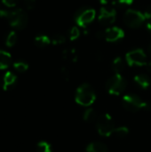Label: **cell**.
Segmentation results:
<instances>
[{"mask_svg": "<svg viewBox=\"0 0 151 152\" xmlns=\"http://www.w3.org/2000/svg\"><path fill=\"white\" fill-rule=\"evenodd\" d=\"M125 61L131 67L145 66L147 61V54L142 49H134L128 52L125 55Z\"/></svg>", "mask_w": 151, "mask_h": 152, "instance_id": "obj_7", "label": "cell"}, {"mask_svg": "<svg viewBox=\"0 0 151 152\" xmlns=\"http://www.w3.org/2000/svg\"><path fill=\"white\" fill-rule=\"evenodd\" d=\"M96 128L100 135L103 137L110 136L112 134H114L116 129L112 117L108 113H104L100 116L96 121Z\"/></svg>", "mask_w": 151, "mask_h": 152, "instance_id": "obj_4", "label": "cell"}, {"mask_svg": "<svg viewBox=\"0 0 151 152\" xmlns=\"http://www.w3.org/2000/svg\"><path fill=\"white\" fill-rule=\"evenodd\" d=\"M66 42V37L61 34H55L51 37V44L54 45H62Z\"/></svg>", "mask_w": 151, "mask_h": 152, "instance_id": "obj_22", "label": "cell"}, {"mask_svg": "<svg viewBox=\"0 0 151 152\" xmlns=\"http://www.w3.org/2000/svg\"><path fill=\"white\" fill-rule=\"evenodd\" d=\"M109 1H110V0H99V2H100L101 4H103V5L108 4L109 3Z\"/></svg>", "mask_w": 151, "mask_h": 152, "instance_id": "obj_33", "label": "cell"}, {"mask_svg": "<svg viewBox=\"0 0 151 152\" xmlns=\"http://www.w3.org/2000/svg\"><path fill=\"white\" fill-rule=\"evenodd\" d=\"M147 28H148V30L151 33V20L148 22V24H147Z\"/></svg>", "mask_w": 151, "mask_h": 152, "instance_id": "obj_34", "label": "cell"}, {"mask_svg": "<svg viewBox=\"0 0 151 152\" xmlns=\"http://www.w3.org/2000/svg\"><path fill=\"white\" fill-rule=\"evenodd\" d=\"M13 68H14V69L16 71L22 73V72H25V71L28 70V64L27 62L23 61H15L13 63Z\"/></svg>", "mask_w": 151, "mask_h": 152, "instance_id": "obj_20", "label": "cell"}, {"mask_svg": "<svg viewBox=\"0 0 151 152\" xmlns=\"http://www.w3.org/2000/svg\"><path fill=\"white\" fill-rule=\"evenodd\" d=\"M24 4L27 9L32 10L36 5V0H24Z\"/></svg>", "mask_w": 151, "mask_h": 152, "instance_id": "obj_29", "label": "cell"}, {"mask_svg": "<svg viewBox=\"0 0 151 152\" xmlns=\"http://www.w3.org/2000/svg\"><path fill=\"white\" fill-rule=\"evenodd\" d=\"M96 100V93L93 86L87 83L80 85L75 94V101L83 107H89L94 103Z\"/></svg>", "mask_w": 151, "mask_h": 152, "instance_id": "obj_1", "label": "cell"}, {"mask_svg": "<svg viewBox=\"0 0 151 152\" xmlns=\"http://www.w3.org/2000/svg\"><path fill=\"white\" fill-rule=\"evenodd\" d=\"M7 20L12 28L16 30H22L26 28L28 21V17L26 12L21 8H17L10 11Z\"/></svg>", "mask_w": 151, "mask_h": 152, "instance_id": "obj_3", "label": "cell"}, {"mask_svg": "<svg viewBox=\"0 0 151 152\" xmlns=\"http://www.w3.org/2000/svg\"><path fill=\"white\" fill-rule=\"evenodd\" d=\"M80 36V30L77 27H72L70 28V29L68 32V37L69 38V40L74 41L77 40Z\"/></svg>", "mask_w": 151, "mask_h": 152, "instance_id": "obj_23", "label": "cell"}, {"mask_svg": "<svg viewBox=\"0 0 151 152\" xmlns=\"http://www.w3.org/2000/svg\"><path fill=\"white\" fill-rule=\"evenodd\" d=\"M143 15H144V17H145L146 20H151V5L149 6V7H147L144 10Z\"/></svg>", "mask_w": 151, "mask_h": 152, "instance_id": "obj_30", "label": "cell"}, {"mask_svg": "<svg viewBox=\"0 0 151 152\" xmlns=\"http://www.w3.org/2000/svg\"><path fill=\"white\" fill-rule=\"evenodd\" d=\"M145 67H146V69H147L149 72H150L151 73V61H148V62L146 63Z\"/></svg>", "mask_w": 151, "mask_h": 152, "instance_id": "obj_32", "label": "cell"}, {"mask_svg": "<svg viewBox=\"0 0 151 152\" xmlns=\"http://www.w3.org/2000/svg\"><path fill=\"white\" fill-rule=\"evenodd\" d=\"M12 63L11 54L4 50H0V69H7Z\"/></svg>", "mask_w": 151, "mask_h": 152, "instance_id": "obj_15", "label": "cell"}, {"mask_svg": "<svg viewBox=\"0 0 151 152\" xmlns=\"http://www.w3.org/2000/svg\"><path fill=\"white\" fill-rule=\"evenodd\" d=\"M62 59L68 62H77L78 60V54L74 48H67L62 51Z\"/></svg>", "mask_w": 151, "mask_h": 152, "instance_id": "obj_12", "label": "cell"}, {"mask_svg": "<svg viewBox=\"0 0 151 152\" xmlns=\"http://www.w3.org/2000/svg\"><path fill=\"white\" fill-rule=\"evenodd\" d=\"M96 37L97 38H101V39H102V38H104V31H98L97 33H96Z\"/></svg>", "mask_w": 151, "mask_h": 152, "instance_id": "obj_31", "label": "cell"}, {"mask_svg": "<svg viewBox=\"0 0 151 152\" xmlns=\"http://www.w3.org/2000/svg\"><path fill=\"white\" fill-rule=\"evenodd\" d=\"M149 51H150V53H151V44L150 45V46H149Z\"/></svg>", "mask_w": 151, "mask_h": 152, "instance_id": "obj_35", "label": "cell"}, {"mask_svg": "<svg viewBox=\"0 0 151 152\" xmlns=\"http://www.w3.org/2000/svg\"><path fill=\"white\" fill-rule=\"evenodd\" d=\"M96 12L93 9L89 7H83L77 10L75 13V21L76 23L81 27L85 28L93 20H94Z\"/></svg>", "mask_w": 151, "mask_h": 152, "instance_id": "obj_6", "label": "cell"}, {"mask_svg": "<svg viewBox=\"0 0 151 152\" xmlns=\"http://www.w3.org/2000/svg\"><path fill=\"white\" fill-rule=\"evenodd\" d=\"M19 3V0H2V4L6 8H14Z\"/></svg>", "mask_w": 151, "mask_h": 152, "instance_id": "obj_26", "label": "cell"}, {"mask_svg": "<svg viewBox=\"0 0 151 152\" xmlns=\"http://www.w3.org/2000/svg\"><path fill=\"white\" fill-rule=\"evenodd\" d=\"M17 39H18V37H17V34L15 31H11L7 34V36L5 37V45L6 46L8 47H12L16 42H17Z\"/></svg>", "mask_w": 151, "mask_h": 152, "instance_id": "obj_18", "label": "cell"}, {"mask_svg": "<svg viewBox=\"0 0 151 152\" xmlns=\"http://www.w3.org/2000/svg\"><path fill=\"white\" fill-rule=\"evenodd\" d=\"M10 12V10H8L5 6H0V18H5L7 19L8 14Z\"/></svg>", "mask_w": 151, "mask_h": 152, "instance_id": "obj_28", "label": "cell"}, {"mask_svg": "<svg viewBox=\"0 0 151 152\" xmlns=\"http://www.w3.org/2000/svg\"><path fill=\"white\" fill-rule=\"evenodd\" d=\"M134 82L142 89H148L151 85L150 78L145 74H139L133 77Z\"/></svg>", "mask_w": 151, "mask_h": 152, "instance_id": "obj_13", "label": "cell"}, {"mask_svg": "<svg viewBox=\"0 0 151 152\" xmlns=\"http://www.w3.org/2000/svg\"><path fill=\"white\" fill-rule=\"evenodd\" d=\"M127 82L121 74H114L106 83V90L111 95H120L126 88Z\"/></svg>", "mask_w": 151, "mask_h": 152, "instance_id": "obj_5", "label": "cell"}, {"mask_svg": "<svg viewBox=\"0 0 151 152\" xmlns=\"http://www.w3.org/2000/svg\"><path fill=\"white\" fill-rule=\"evenodd\" d=\"M145 20L146 19L142 12L133 9L127 10L124 15V21L125 25L132 28H140L143 24Z\"/></svg>", "mask_w": 151, "mask_h": 152, "instance_id": "obj_8", "label": "cell"}, {"mask_svg": "<svg viewBox=\"0 0 151 152\" xmlns=\"http://www.w3.org/2000/svg\"><path fill=\"white\" fill-rule=\"evenodd\" d=\"M36 151L37 152H53L52 146L47 142L42 141L39 142L36 145Z\"/></svg>", "mask_w": 151, "mask_h": 152, "instance_id": "obj_21", "label": "cell"}, {"mask_svg": "<svg viewBox=\"0 0 151 152\" xmlns=\"http://www.w3.org/2000/svg\"><path fill=\"white\" fill-rule=\"evenodd\" d=\"M86 152H109V150L107 148V146L100 142H91L87 145L86 149H85Z\"/></svg>", "mask_w": 151, "mask_h": 152, "instance_id": "obj_14", "label": "cell"}, {"mask_svg": "<svg viewBox=\"0 0 151 152\" xmlns=\"http://www.w3.org/2000/svg\"><path fill=\"white\" fill-rule=\"evenodd\" d=\"M16 80H17L16 75L11 71H7L3 77V89L4 90L11 89L16 84Z\"/></svg>", "mask_w": 151, "mask_h": 152, "instance_id": "obj_11", "label": "cell"}, {"mask_svg": "<svg viewBox=\"0 0 151 152\" xmlns=\"http://www.w3.org/2000/svg\"><path fill=\"white\" fill-rule=\"evenodd\" d=\"M114 134H115L116 135H117L118 137L123 138V137H125V136L128 135V134H129V129H128L126 126H118V127H116Z\"/></svg>", "mask_w": 151, "mask_h": 152, "instance_id": "obj_25", "label": "cell"}, {"mask_svg": "<svg viewBox=\"0 0 151 152\" xmlns=\"http://www.w3.org/2000/svg\"><path fill=\"white\" fill-rule=\"evenodd\" d=\"M117 19V11L112 7L102 6L100 10L98 20L101 24L104 26L111 25Z\"/></svg>", "mask_w": 151, "mask_h": 152, "instance_id": "obj_9", "label": "cell"}, {"mask_svg": "<svg viewBox=\"0 0 151 152\" xmlns=\"http://www.w3.org/2000/svg\"><path fill=\"white\" fill-rule=\"evenodd\" d=\"M125 37V31L118 27H111L104 30V39L108 42H117Z\"/></svg>", "mask_w": 151, "mask_h": 152, "instance_id": "obj_10", "label": "cell"}, {"mask_svg": "<svg viewBox=\"0 0 151 152\" xmlns=\"http://www.w3.org/2000/svg\"><path fill=\"white\" fill-rule=\"evenodd\" d=\"M61 74L62 77H63L65 80H69V78H70V72H69V70L68 69V68L62 67L61 69Z\"/></svg>", "mask_w": 151, "mask_h": 152, "instance_id": "obj_27", "label": "cell"}, {"mask_svg": "<svg viewBox=\"0 0 151 152\" xmlns=\"http://www.w3.org/2000/svg\"><path fill=\"white\" fill-rule=\"evenodd\" d=\"M34 43L38 47H45L51 44V37L46 35H38L35 37Z\"/></svg>", "mask_w": 151, "mask_h": 152, "instance_id": "obj_17", "label": "cell"}, {"mask_svg": "<svg viewBox=\"0 0 151 152\" xmlns=\"http://www.w3.org/2000/svg\"><path fill=\"white\" fill-rule=\"evenodd\" d=\"M112 70L115 72V74H121V72L125 69V62L121 57H116L111 64Z\"/></svg>", "mask_w": 151, "mask_h": 152, "instance_id": "obj_16", "label": "cell"}, {"mask_svg": "<svg viewBox=\"0 0 151 152\" xmlns=\"http://www.w3.org/2000/svg\"><path fill=\"white\" fill-rule=\"evenodd\" d=\"M122 104L125 109L131 112H136L142 110H151V105L149 102L143 101L140 96L133 94L124 95L122 98Z\"/></svg>", "mask_w": 151, "mask_h": 152, "instance_id": "obj_2", "label": "cell"}, {"mask_svg": "<svg viewBox=\"0 0 151 152\" xmlns=\"http://www.w3.org/2000/svg\"><path fill=\"white\" fill-rule=\"evenodd\" d=\"M96 112L94 111L93 109H87L85 112H84V115H83V119L85 121V122H88V123H92L93 122L95 119H96Z\"/></svg>", "mask_w": 151, "mask_h": 152, "instance_id": "obj_19", "label": "cell"}, {"mask_svg": "<svg viewBox=\"0 0 151 152\" xmlns=\"http://www.w3.org/2000/svg\"><path fill=\"white\" fill-rule=\"evenodd\" d=\"M112 3L115 6L119 8H125L133 4V0H112Z\"/></svg>", "mask_w": 151, "mask_h": 152, "instance_id": "obj_24", "label": "cell"}]
</instances>
